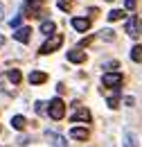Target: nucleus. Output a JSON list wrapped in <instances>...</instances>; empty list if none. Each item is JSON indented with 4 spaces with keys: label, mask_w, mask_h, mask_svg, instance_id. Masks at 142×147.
<instances>
[{
    "label": "nucleus",
    "mask_w": 142,
    "mask_h": 147,
    "mask_svg": "<svg viewBox=\"0 0 142 147\" xmlns=\"http://www.w3.org/2000/svg\"><path fill=\"white\" fill-rule=\"evenodd\" d=\"M131 59L133 61H142V45H133L131 48Z\"/></svg>",
    "instance_id": "obj_18"
},
{
    "label": "nucleus",
    "mask_w": 142,
    "mask_h": 147,
    "mask_svg": "<svg viewBox=\"0 0 142 147\" xmlns=\"http://www.w3.org/2000/svg\"><path fill=\"white\" fill-rule=\"evenodd\" d=\"M43 7V0H27L25 2V11L29 14V16H36V11Z\"/></svg>",
    "instance_id": "obj_9"
},
{
    "label": "nucleus",
    "mask_w": 142,
    "mask_h": 147,
    "mask_svg": "<svg viewBox=\"0 0 142 147\" xmlns=\"http://www.w3.org/2000/svg\"><path fill=\"white\" fill-rule=\"evenodd\" d=\"M124 104H126V107H133V104H135V100H133V97H124Z\"/></svg>",
    "instance_id": "obj_25"
},
{
    "label": "nucleus",
    "mask_w": 142,
    "mask_h": 147,
    "mask_svg": "<svg viewBox=\"0 0 142 147\" xmlns=\"http://www.w3.org/2000/svg\"><path fill=\"white\" fill-rule=\"evenodd\" d=\"M45 138L52 143V147H68V143H66L61 136H56L54 131H45Z\"/></svg>",
    "instance_id": "obj_8"
},
{
    "label": "nucleus",
    "mask_w": 142,
    "mask_h": 147,
    "mask_svg": "<svg viewBox=\"0 0 142 147\" xmlns=\"http://www.w3.org/2000/svg\"><path fill=\"white\" fill-rule=\"evenodd\" d=\"M7 79H9L11 84H18V82L23 79V75H20V70H7Z\"/></svg>",
    "instance_id": "obj_17"
},
{
    "label": "nucleus",
    "mask_w": 142,
    "mask_h": 147,
    "mask_svg": "<svg viewBox=\"0 0 142 147\" xmlns=\"http://www.w3.org/2000/svg\"><path fill=\"white\" fill-rule=\"evenodd\" d=\"M108 107H117V93H113V95L108 97Z\"/></svg>",
    "instance_id": "obj_22"
},
{
    "label": "nucleus",
    "mask_w": 142,
    "mask_h": 147,
    "mask_svg": "<svg viewBox=\"0 0 142 147\" xmlns=\"http://www.w3.org/2000/svg\"><path fill=\"white\" fill-rule=\"evenodd\" d=\"M45 79H48V75H45V73H38V70L29 73V84H43Z\"/></svg>",
    "instance_id": "obj_12"
},
{
    "label": "nucleus",
    "mask_w": 142,
    "mask_h": 147,
    "mask_svg": "<svg viewBox=\"0 0 142 147\" xmlns=\"http://www.w3.org/2000/svg\"><path fill=\"white\" fill-rule=\"evenodd\" d=\"M72 109H74V113H72V122H77V120H81V122H86V125L90 122V111L86 109V107H81V104L74 102Z\"/></svg>",
    "instance_id": "obj_3"
},
{
    "label": "nucleus",
    "mask_w": 142,
    "mask_h": 147,
    "mask_svg": "<svg viewBox=\"0 0 142 147\" xmlns=\"http://www.w3.org/2000/svg\"><path fill=\"white\" fill-rule=\"evenodd\" d=\"M126 34L131 38H138L140 36V30H138V18L135 16H131V18L126 20Z\"/></svg>",
    "instance_id": "obj_5"
},
{
    "label": "nucleus",
    "mask_w": 142,
    "mask_h": 147,
    "mask_svg": "<svg viewBox=\"0 0 142 147\" xmlns=\"http://www.w3.org/2000/svg\"><path fill=\"white\" fill-rule=\"evenodd\" d=\"M124 147H138V138L133 131H124Z\"/></svg>",
    "instance_id": "obj_13"
},
{
    "label": "nucleus",
    "mask_w": 142,
    "mask_h": 147,
    "mask_svg": "<svg viewBox=\"0 0 142 147\" xmlns=\"http://www.w3.org/2000/svg\"><path fill=\"white\" fill-rule=\"evenodd\" d=\"M124 16H126V14L122 11V9H113V11H108V16H106V18L113 23V20H122Z\"/></svg>",
    "instance_id": "obj_16"
},
{
    "label": "nucleus",
    "mask_w": 142,
    "mask_h": 147,
    "mask_svg": "<svg viewBox=\"0 0 142 147\" xmlns=\"http://www.w3.org/2000/svg\"><path fill=\"white\" fill-rule=\"evenodd\" d=\"M88 129L86 127H72L70 129V138L72 140H88Z\"/></svg>",
    "instance_id": "obj_6"
},
{
    "label": "nucleus",
    "mask_w": 142,
    "mask_h": 147,
    "mask_svg": "<svg viewBox=\"0 0 142 147\" xmlns=\"http://www.w3.org/2000/svg\"><path fill=\"white\" fill-rule=\"evenodd\" d=\"M99 38H104V41H113V32H111V30H102V32H99Z\"/></svg>",
    "instance_id": "obj_21"
},
{
    "label": "nucleus",
    "mask_w": 142,
    "mask_h": 147,
    "mask_svg": "<svg viewBox=\"0 0 142 147\" xmlns=\"http://www.w3.org/2000/svg\"><path fill=\"white\" fill-rule=\"evenodd\" d=\"M68 59H70L72 63H84V61H86V55H84L79 48H74L72 52H68Z\"/></svg>",
    "instance_id": "obj_11"
},
{
    "label": "nucleus",
    "mask_w": 142,
    "mask_h": 147,
    "mask_svg": "<svg viewBox=\"0 0 142 147\" xmlns=\"http://www.w3.org/2000/svg\"><path fill=\"white\" fill-rule=\"evenodd\" d=\"M14 36H16L18 43H27V41H29V36H32V30H29L27 25H25V27H18Z\"/></svg>",
    "instance_id": "obj_7"
},
{
    "label": "nucleus",
    "mask_w": 142,
    "mask_h": 147,
    "mask_svg": "<svg viewBox=\"0 0 142 147\" xmlns=\"http://www.w3.org/2000/svg\"><path fill=\"white\" fill-rule=\"evenodd\" d=\"M2 43H5V36H0V45H2Z\"/></svg>",
    "instance_id": "obj_28"
},
{
    "label": "nucleus",
    "mask_w": 142,
    "mask_h": 147,
    "mask_svg": "<svg viewBox=\"0 0 142 147\" xmlns=\"http://www.w3.org/2000/svg\"><path fill=\"white\" fill-rule=\"evenodd\" d=\"M104 68H106V70H111V68H120V63H117V61H108V63H104Z\"/></svg>",
    "instance_id": "obj_23"
},
{
    "label": "nucleus",
    "mask_w": 142,
    "mask_h": 147,
    "mask_svg": "<svg viewBox=\"0 0 142 147\" xmlns=\"http://www.w3.org/2000/svg\"><path fill=\"white\" fill-rule=\"evenodd\" d=\"M135 7V0H126V9H133Z\"/></svg>",
    "instance_id": "obj_26"
},
{
    "label": "nucleus",
    "mask_w": 142,
    "mask_h": 147,
    "mask_svg": "<svg viewBox=\"0 0 142 147\" xmlns=\"http://www.w3.org/2000/svg\"><path fill=\"white\" fill-rule=\"evenodd\" d=\"M140 34H142V20H140Z\"/></svg>",
    "instance_id": "obj_29"
},
{
    "label": "nucleus",
    "mask_w": 142,
    "mask_h": 147,
    "mask_svg": "<svg viewBox=\"0 0 142 147\" xmlns=\"http://www.w3.org/2000/svg\"><path fill=\"white\" fill-rule=\"evenodd\" d=\"M61 43H63V36L61 34H54V36H50L43 45H41V55H50V52H54V50H59L61 48Z\"/></svg>",
    "instance_id": "obj_2"
},
{
    "label": "nucleus",
    "mask_w": 142,
    "mask_h": 147,
    "mask_svg": "<svg viewBox=\"0 0 142 147\" xmlns=\"http://www.w3.org/2000/svg\"><path fill=\"white\" fill-rule=\"evenodd\" d=\"M5 18V7H2V5H0V20Z\"/></svg>",
    "instance_id": "obj_27"
},
{
    "label": "nucleus",
    "mask_w": 142,
    "mask_h": 147,
    "mask_svg": "<svg viewBox=\"0 0 142 147\" xmlns=\"http://www.w3.org/2000/svg\"><path fill=\"white\" fill-rule=\"evenodd\" d=\"M48 113H50V118H54V120H61V118L66 115L63 100H61V97H54L52 102H50V107H48Z\"/></svg>",
    "instance_id": "obj_1"
},
{
    "label": "nucleus",
    "mask_w": 142,
    "mask_h": 147,
    "mask_svg": "<svg viewBox=\"0 0 142 147\" xmlns=\"http://www.w3.org/2000/svg\"><path fill=\"white\" fill-rule=\"evenodd\" d=\"M54 30H56V25H54L52 20H45V23L41 25V34H48V36H50V34H54Z\"/></svg>",
    "instance_id": "obj_14"
},
{
    "label": "nucleus",
    "mask_w": 142,
    "mask_h": 147,
    "mask_svg": "<svg viewBox=\"0 0 142 147\" xmlns=\"http://www.w3.org/2000/svg\"><path fill=\"white\" fill-rule=\"evenodd\" d=\"M48 107H50V102H36V107H34V111L41 115V113H45L48 111Z\"/></svg>",
    "instance_id": "obj_19"
},
{
    "label": "nucleus",
    "mask_w": 142,
    "mask_h": 147,
    "mask_svg": "<svg viewBox=\"0 0 142 147\" xmlns=\"http://www.w3.org/2000/svg\"><path fill=\"white\" fill-rule=\"evenodd\" d=\"M25 125H27V120H25L23 115H14V118H11V127L14 129H25Z\"/></svg>",
    "instance_id": "obj_15"
},
{
    "label": "nucleus",
    "mask_w": 142,
    "mask_h": 147,
    "mask_svg": "<svg viewBox=\"0 0 142 147\" xmlns=\"http://www.w3.org/2000/svg\"><path fill=\"white\" fill-rule=\"evenodd\" d=\"M102 82H104L106 88H117V86L122 84V75L120 73H106L104 77H102Z\"/></svg>",
    "instance_id": "obj_4"
},
{
    "label": "nucleus",
    "mask_w": 142,
    "mask_h": 147,
    "mask_svg": "<svg viewBox=\"0 0 142 147\" xmlns=\"http://www.w3.org/2000/svg\"><path fill=\"white\" fill-rule=\"evenodd\" d=\"M20 20H23V16H16V18H11V27H18V25H20Z\"/></svg>",
    "instance_id": "obj_24"
},
{
    "label": "nucleus",
    "mask_w": 142,
    "mask_h": 147,
    "mask_svg": "<svg viewBox=\"0 0 142 147\" xmlns=\"http://www.w3.org/2000/svg\"><path fill=\"white\" fill-rule=\"evenodd\" d=\"M72 27H74L77 32H86L90 27V20L88 18H72Z\"/></svg>",
    "instance_id": "obj_10"
},
{
    "label": "nucleus",
    "mask_w": 142,
    "mask_h": 147,
    "mask_svg": "<svg viewBox=\"0 0 142 147\" xmlns=\"http://www.w3.org/2000/svg\"><path fill=\"white\" fill-rule=\"evenodd\" d=\"M108 2H111V0H108Z\"/></svg>",
    "instance_id": "obj_30"
},
{
    "label": "nucleus",
    "mask_w": 142,
    "mask_h": 147,
    "mask_svg": "<svg viewBox=\"0 0 142 147\" xmlns=\"http://www.w3.org/2000/svg\"><path fill=\"white\" fill-rule=\"evenodd\" d=\"M56 7L63 11H70V0H56Z\"/></svg>",
    "instance_id": "obj_20"
}]
</instances>
